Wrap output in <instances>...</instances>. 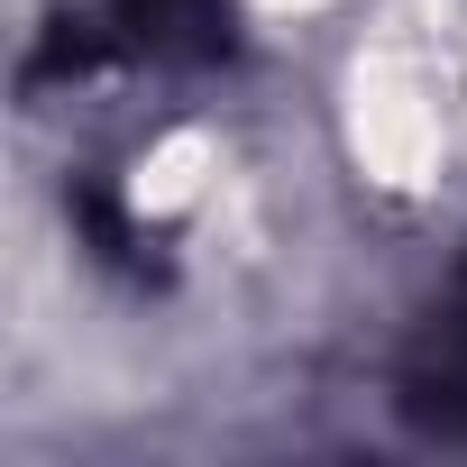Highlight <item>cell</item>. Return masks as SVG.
Wrapping results in <instances>:
<instances>
[{
    "instance_id": "obj_1",
    "label": "cell",
    "mask_w": 467,
    "mask_h": 467,
    "mask_svg": "<svg viewBox=\"0 0 467 467\" xmlns=\"http://www.w3.org/2000/svg\"><path fill=\"white\" fill-rule=\"evenodd\" d=\"M229 37V0H92L83 56H129V65H202Z\"/></svg>"
}]
</instances>
